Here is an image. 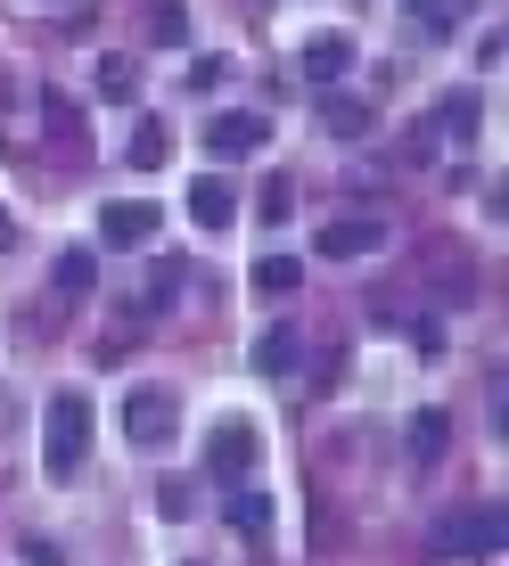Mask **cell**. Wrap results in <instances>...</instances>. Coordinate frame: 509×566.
I'll return each mask as SVG.
<instances>
[{
	"mask_svg": "<svg viewBox=\"0 0 509 566\" xmlns=\"http://www.w3.org/2000/svg\"><path fill=\"white\" fill-rule=\"evenodd\" d=\"M91 452V402L83 395H50L42 402V460H50V476H74Z\"/></svg>",
	"mask_w": 509,
	"mask_h": 566,
	"instance_id": "6da1fadb",
	"label": "cell"
},
{
	"mask_svg": "<svg viewBox=\"0 0 509 566\" xmlns=\"http://www.w3.org/2000/svg\"><path fill=\"white\" fill-rule=\"evenodd\" d=\"M501 510H460V517H444L436 534H427V551L436 558H477V551H501Z\"/></svg>",
	"mask_w": 509,
	"mask_h": 566,
	"instance_id": "7a4b0ae2",
	"label": "cell"
},
{
	"mask_svg": "<svg viewBox=\"0 0 509 566\" xmlns=\"http://www.w3.org/2000/svg\"><path fill=\"white\" fill-rule=\"evenodd\" d=\"M173 419H181V411H173V395H165V386H132V395H124V436L141 443V452L173 443Z\"/></svg>",
	"mask_w": 509,
	"mask_h": 566,
	"instance_id": "3957f363",
	"label": "cell"
},
{
	"mask_svg": "<svg viewBox=\"0 0 509 566\" xmlns=\"http://www.w3.org/2000/svg\"><path fill=\"white\" fill-rule=\"evenodd\" d=\"M263 140H271V124H263V115H247V107H230V115H214V124H206V156H222V165L254 156Z\"/></svg>",
	"mask_w": 509,
	"mask_h": 566,
	"instance_id": "277c9868",
	"label": "cell"
},
{
	"mask_svg": "<svg viewBox=\"0 0 509 566\" xmlns=\"http://www.w3.org/2000/svg\"><path fill=\"white\" fill-rule=\"evenodd\" d=\"M156 230H165V213H156L148 198H115V206H100V239H107V247H148Z\"/></svg>",
	"mask_w": 509,
	"mask_h": 566,
	"instance_id": "5b68a950",
	"label": "cell"
},
{
	"mask_svg": "<svg viewBox=\"0 0 509 566\" xmlns=\"http://www.w3.org/2000/svg\"><path fill=\"white\" fill-rule=\"evenodd\" d=\"M312 247H321V255H337V263L378 255V247H386V222H378V213H345V222H321V239H312Z\"/></svg>",
	"mask_w": 509,
	"mask_h": 566,
	"instance_id": "8992f818",
	"label": "cell"
},
{
	"mask_svg": "<svg viewBox=\"0 0 509 566\" xmlns=\"http://www.w3.org/2000/svg\"><path fill=\"white\" fill-rule=\"evenodd\" d=\"M247 468H254V427L222 419V427H214V443H206V476H214V484H239Z\"/></svg>",
	"mask_w": 509,
	"mask_h": 566,
	"instance_id": "52a82bcc",
	"label": "cell"
},
{
	"mask_svg": "<svg viewBox=\"0 0 509 566\" xmlns=\"http://www.w3.org/2000/svg\"><path fill=\"white\" fill-rule=\"evenodd\" d=\"M345 66H354V42H345V33H312V42L297 50V74H304V83H321V91L337 83Z\"/></svg>",
	"mask_w": 509,
	"mask_h": 566,
	"instance_id": "ba28073f",
	"label": "cell"
},
{
	"mask_svg": "<svg viewBox=\"0 0 509 566\" xmlns=\"http://www.w3.org/2000/svg\"><path fill=\"white\" fill-rule=\"evenodd\" d=\"M230 213H239V189H230L222 172L189 181V222H198V230H230Z\"/></svg>",
	"mask_w": 509,
	"mask_h": 566,
	"instance_id": "9c48e42d",
	"label": "cell"
},
{
	"mask_svg": "<svg viewBox=\"0 0 509 566\" xmlns=\"http://www.w3.org/2000/svg\"><path fill=\"white\" fill-rule=\"evenodd\" d=\"M297 354H304L297 321H280V328H263V337H254V369H263V378H280V369H297Z\"/></svg>",
	"mask_w": 509,
	"mask_h": 566,
	"instance_id": "30bf717a",
	"label": "cell"
},
{
	"mask_svg": "<svg viewBox=\"0 0 509 566\" xmlns=\"http://www.w3.org/2000/svg\"><path fill=\"white\" fill-rule=\"evenodd\" d=\"M124 165H132V172H156V165H173V132H165V124H132V140H124Z\"/></svg>",
	"mask_w": 509,
	"mask_h": 566,
	"instance_id": "8fae6325",
	"label": "cell"
},
{
	"mask_svg": "<svg viewBox=\"0 0 509 566\" xmlns=\"http://www.w3.org/2000/svg\"><path fill=\"white\" fill-rule=\"evenodd\" d=\"M444 443H453V419H444V411L411 419V452H419V460H444Z\"/></svg>",
	"mask_w": 509,
	"mask_h": 566,
	"instance_id": "7c38bea8",
	"label": "cell"
},
{
	"mask_svg": "<svg viewBox=\"0 0 509 566\" xmlns=\"http://www.w3.org/2000/svg\"><path fill=\"white\" fill-rule=\"evenodd\" d=\"M100 99H115V107L141 99V66H132V57H107L100 66Z\"/></svg>",
	"mask_w": 509,
	"mask_h": 566,
	"instance_id": "4fadbf2b",
	"label": "cell"
},
{
	"mask_svg": "<svg viewBox=\"0 0 509 566\" xmlns=\"http://www.w3.org/2000/svg\"><path fill=\"white\" fill-rule=\"evenodd\" d=\"M230 525H239L247 542H263V534H271V501H263V493H239V501H230Z\"/></svg>",
	"mask_w": 509,
	"mask_h": 566,
	"instance_id": "5bb4252c",
	"label": "cell"
},
{
	"mask_svg": "<svg viewBox=\"0 0 509 566\" xmlns=\"http://www.w3.org/2000/svg\"><path fill=\"white\" fill-rule=\"evenodd\" d=\"M254 287H263V296H288V287H297V255H263L254 263Z\"/></svg>",
	"mask_w": 509,
	"mask_h": 566,
	"instance_id": "9a60e30c",
	"label": "cell"
},
{
	"mask_svg": "<svg viewBox=\"0 0 509 566\" xmlns=\"http://www.w3.org/2000/svg\"><path fill=\"white\" fill-rule=\"evenodd\" d=\"M403 9H411V25H427V33H453L460 0H403Z\"/></svg>",
	"mask_w": 509,
	"mask_h": 566,
	"instance_id": "2e32d148",
	"label": "cell"
},
{
	"mask_svg": "<svg viewBox=\"0 0 509 566\" xmlns=\"http://www.w3.org/2000/svg\"><path fill=\"white\" fill-rule=\"evenodd\" d=\"M148 25H156V42H189V9H181V0H156Z\"/></svg>",
	"mask_w": 509,
	"mask_h": 566,
	"instance_id": "e0dca14e",
	"label": "cell"
},
{
	"mask_svg": "<svg viewBox=\"0 0 509 566\" xmlns=\"http://www.w3.org/2000/svg\"><path fill=\"white\" fill-rule=\"evenodd\" d=\"M91 280H100L91 255H58V287H66V296H91Z\"/></svg>",
	"mask_w": 509,
	"mask_h": 566,
	"instance_id": "ac0fdd59",
	"label": "cell"
},
{
	"mask_svg": "<svg viewBox=\"0 0 509 566\" xmlns=\"http://www.w3.org/2000/svg\"><path fill=\"white\" fill-rule=\"evenodd\" d=\"M321 115H329V132H345V140H354V132L370 124V107H354V99H329Z\"/></svg>",
	"mask_w": 509,
	"mask_h": 566,
	"instance_id": "d6986e66",
	"label": "cell"
},
{
	"mask_svg": "<svg viewBox=\"0 0 509 566\" xmlns=\"http://www.w3.org/2000/svg\"><path fill=\"white\" fill-rule=\"evenodd\" d=\"M468 124H477V99H468V91L444 99V132H453V140H468Z\"/></svg>",
	"mask_w": 509,
	"mask_h": 566,
	"instance_id": "ffe728a7",
	"label": "cell"
},
{
	"mask_svg": "<svg viewBox=\"0 0 509 566\" xmlns=\"http://www.w3.org/2000/svg\"><path fill=\"white\" fill-rule=\"evenodd\" d=\"M288 189H297V181H271V189H263V206H254V213H263V222H288V206H297Z\"/></svg>",
	"mask_w": 509,
	"mask_h": 566,
	"instance_id": "44dd1931",
	"label": "cell"
},
{
	"mask_svg": "<svg viewBox=\"0 0 509 566\" xmlns=\"http://www.w3.org/2000/svg\"><path fill=\"white\" fill-rule=\"evenodd\" d=\"M17 558H25V566H66V551H58V542H33V534H25V551H17Z\"/></svg>",
	"mask_w": 509,
	"mask_h": 566,
	"instance_id": "7402d4cb",
	"label": "cell"
},
{
	"mask_svg": "<svg viewBox=\"0 0 509 566\" xmlns=\"http://www.w3.org/2000/svg\"><path fill=\"white\" fill-rule=\"evenodd\" d=\"M9 239H17V222H9V213H0V255H9Z\"/></svg>",
	"mask_w": 509,
	"mask_h": 566,
	"instance_id": "603a6c76",
	"label": "cell"
}]
</instances>
